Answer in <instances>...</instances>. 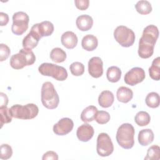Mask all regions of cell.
I'll return each instance as SVG.
<instances>
[{
	"label": "cell",
	"mask_w": 160,
	"mask_h": 160,
	"mask_svg": "<svg viewBox=\"0 0 160 160\" xmlns=\"http://www.w3.org/2000/svg\"><path fill=\"white\" fill-rule=\"evenodd\" d=\"M135 8L138 12L141 14H148L152 11L151 3L148 1H139L135 5Z\"/></svg>",
	"instance_id": "obj_28"
},
{
	"label": "cell",
	"mask_w": 160,
	"mask_h": 160,
	"mask_svg": "<svg viewBox=\"0 0 160 160\" xmlns=\"http://www.w3.org/2000/svg\"><path fill=\"white\" fill-rule=\"evenodd\" d=\"M154 138V135L151 129H142L138 134V142L143 146H146L151 144Z\"/></svg>",
	"instance_id": "obj_17"
},
{
	"label": "cell",
	"mask_w": 160,
	"mask_h": 160,
	"mask_svg": "<svg viewBox=\"0 0 160 160\" xmlns=\"http://www.w3.org/2000/svg\"><path fill=\"white\" fill-rule=\"evenodd\" d=\"M135 130L133 126L129 123H124L118 129L116 141L119 145L124 149H129L134 144Z\"/></svg>",
	"instance_id": "obj_2"
},
{
	"label": "cell",
	"mask_w": 160,
	"mask_h": 160,
	"mask_svg": "<svg viewBox=\"0 0 160 160\" xmlns=\"http://www.w3.org/2000/svg\"><path fill=\"white\" fill-rule=\"evenodd\" d=\"M98 112V109L94 106H89L86 107L81 114V119L84 122H89L92 121Z\"/></svg>",
	"instance_id": "obj_21"
},
{
	"label": "cell",
	"mask_w": 160,
	"mask_h": 160,
	"mask_svg": "<svg viewBox=\"0 0 160 160\" xmlns=\"http://www.w3.org/2000/svg\"><path fill=\"white\" fill-rule=\"evenodd\" d=\"M106 77L109 81L116 82L119 81L121 77V71L117 66H111L108 68L106 72Z\"/></svg>",
	"instance_id": "obj_24"
},
{
	"label": "cell",
	"mask_w": 160,
	"mask_h": 160,
	"mask_svg": "<svg viewBox=\"0 0 160 160\" xmlns=\"http://www.w3.org/2000/svg\"><path fill=\"white\" fill-rule=\"evenodd\" d=\"M40 34L38 23L34 24L31 29L29 32L24 38L22 40V46L24 48L32 49L36 48L41 38Z\"/></svg>",
	"instance_id": "obj_10"
},
{
	"label": "cell",
	"mask_w": 160,
	"mask_h": 160,
	"mask_svg": "<svg viewBox=\"0 0 160 160\" xmlns=\"http://www.w3.org/2000/svg\"><path fill=\"white\" fill-rule=\"evenodd\" d=\"M158 36L159 30L155 25L150 24L144 29L142 35L139 41L138 55L140 58L147 59L153 54Z\"/></svg>",
	"instance_id": "obj_1"
},
{
	"label": "cell",
	"mask_w": 160,
	"mask_h": 160,
	"mask_svg": "<svg viewBox=\"0 0 160 160\" xmlns=\"http://www.w3.org/2000/svg\"><path fill=\"white\" fill-rule=\"evenodd\" d=\"M38 28L41 37L51 36L54 31V25L49 21H44L38 23Z\"/></svg>",
	"instance_id": "obj_23"
},
{
	"label": "cell",
	"mask_w": 160,
	"mask_h": 160,
	"mask_svg": "<svg viewBox=\"0 0 160 160\" xmlns=\"http://www.w3.org/2000/svg\"><path fill=\"white\" fill-rule=\"evenodd\" d=\"M69 69L72 75L79 76L84 72V66L80 62H74L70 65Z\"/></svg>",
	"instance_id": "obj_31"
},
{
	"label": "cell",
	"mask_w": 160,
	"mask_h": 160,
	"mask_svg": "<svg viewBox=\"0 0 160 160\" xmlns=\"http://www.w3.org/2000/svg\"><path fill=\"white\" fill-rule=\"evenodd\" d=\"M38 71L42 76H51L60 81H64L68 78V72L64 67L52 63L44 62L41 64L38 68Z\"/></svg>",
	"instance_id": "obj_6"
},
{
	"label": "cell",
	"mask_w": 160,
	"mask_h": 160,
	"mask_svg": "<svg viewBox=\"0 0 160 160\" xmlns=\"http://www.w3.org/2000/svg\"><path fill=\"white\" fill-rule=\"evenodd\" d=\"M42 160H47V159H53V160H58V155L56 152L52 151H49L45 152L42 158Z\"/></svg>",
	"instance_id": "obj_36"
},
{
	"label": "cell",
	"mask_w": 160,
	"mask_h": 160,
	"mask_svg": "<svg viewBox=\"0 0 160 160\" xmlns=\"http://www.w3.org/2000/svg\"><path fill=\"white\" fill-rule=\"evenodd\" d=\"M11 51L9 48L5 44H0V61H5L9 56Z\"/></svg>",
	"instance_id": "obj_34"
},
{
	"label": "cell",
	"mask_w": 160,
	"mask_h": 160,
	"mask_svg": "<svg viewBox=\"0 0 160 160\" xmlns=\"http://www.w3.org/2000/svg\"><path fill=\"white\" fill-rule=\"evenodd\" d=\"M9 22L8 15L3 12H0V25L1 26H6Z\"/></svg>",
	"instance_id": "obj_37"
},
{
	"label": "cell",
	"mask_w": 160,
	"mask_h": 160,
	"mask_svg": "<svg viewBox=\"0 0 160 160\" xmlns=\"http://www.w3.org/2000/svg\"><path fill=\"white\" fill-rule=\"evenodd\" d=\"M41 102L42 105L49 109L56 108L59 102V96L51 82H45L42 84L41 92Z\"/></svg>",
	"instance_id": "obj_3"
},
{
	"label": "cell",
	"mask_w": 160,
	"mask_h": 160,
	"mask_svg": "<svg viewBox=\"0 0 160 160\" xmlns=\"http://www.w3.org/2000/svg\"><path fill=\"white\" fill-rule=\"evenodd\" d=\"M29 18L28 15L22 11L15 12L12 16V24L11 31L13 34L19 36L26 31L28 28Z\"/></svg>",
	"instance_id": "obj_8"
},
{
	"label": "cell",
	"mask_w": 160,
	"mask_h": 160,
	"mask_svg": "<svg viewBox=\"0 0 160 160\" xmlns=\"http://www.w3.org/2000/svg\"><path fill=\"white\" fill-rule=\"evenodd\" d=\"M89 74L94 78H100L103 74V62L99 57H92L88 62Z\"/></svg>",
	"instance_id": "obj_13"
},
{
	"label": "cell",
	"mask_w": 160,
	"mask_h": 160,
	"mask_svg": "<svg viewBox=\"0 0 160 160\" xmlns=\"http://www.w3.org/2000/svg\"><path fill=\"white\" fill-rule=\"evenodd\" d=\"M61 41L65 48L71 49L76 46L78 39L75 33L72 31H66L62 34Z\"/></svg>",
	"instance_id": "obj_15"
},
{
	"label": "cell",
	"mask_w": 160,
	"mask_h": 160,
	"mask_svg": "<svg viewBox=\"0 0 160 160\" xmlns=\"http://www.w3.org/2000/svg\"><path fill=\"white\" fill-rule=\"evenodd\" d=\"M96 150L98 154L102 157L109 156L114 151L113 143L107 133L101 132L98 135Z\"/></svg>",
	"instance_id": "obj_9"
},
{
	"label": "cell",
	"mask_w": 160,
	"mask_h": 160,
	"mask_svg": "<svg viewBox=\"0 0 160 160\" xmlns=\"http://www.w3.org/2000/svg\"><path fill=\"white\" fill-rule=\"evenodd\" d=\"M114 97L113 93L108 90L102 91L98 97L99 104L104 108L111 106L114 102Z\"/></svg>",
	"instance_id": "obj_18"
},
{
	"label": "cell",
	"mask_w": 160,
	"mask_h": 160,
	"mask_svg": "<svg viewBox=\"0 0 160 160\" xmlns=\"http://www.w3.org/2000/svg\"><path fill=\"white\" fill-rule=\"evenodd\" d=\"M76 24L80 31H86L92 28L93 25V19L89 15L82 14L77 18Z\"/></svg>",
	"instance_id": "obj_16"
},
{
	"label": "cell",
	"mask_w": 160,
	"mask_h": 160,
	"mask_svg": "<svg viewBox=\"0 0 160 160\" xmlns=\"http://www.w3.org/2000/svg\"><path fill=\"white\" fill-rule=\"evenodd\" d=\"M74 4L76 7L79 10H86L88 8L89 5V0H75Z\"/></svg>",
	"instance_id": "obj_35"
},
{
	"label": "cell",
	"mask_w": 160,
	"mask_h": 160,
	"mask_svg": "<svg viewBox=\"0 0 160 160\" xmlns=\"http://www.w3.org/2000/svg\"><path fill=\"white\" fill-rule=\"evenodd\" d=\"M0 124L1 128L2 127L4 124L9 123L12 121V116L10 112V108H8L7 106L0 107Z\"/></svg>",
	"instance_id": "obj_29"
},
{
	"label": "cell",
	"mask_w": 160,
	"mask_h": 160,
	"mask_svg": "<svg viewBox=\"0 0 160 160\" xmlns=\"http://www.w3.org/2000/svg\"><path fill=\"white\" fill-rule=\"evenodd\" d=\"M10 112L12 117L16 119H31L37 116L39 108L33 103H29L24 106L15 104L11 107Z\"/></svg>",
	"instance_id": "obj_5"
},
{
	"label": "cell",
	"mask_w": 160,
	"mask_h": 160,
	"mask_svg": "<svg viewBox=\"0 0 160 160\" xmlns=\"http://www.w3.org/2000/svg\"><path fill=\"white\" fill-rule=\"evenodd\" d=\"M0 158L1 159H8L12 155V149L11 146L8 144H2L1 146Z\"/></svg>",
	"instance_id": "obj_33"
},
{
	"label": "cell",
	"mask_w": 160,
	"mask_h": 160,
	"mask_svg": "<svg viewBox=\"0 0 160 160\" xmlns=\"http://www.w3.org/2000/svg\"><path fill=\"white\" fill-rule=\"evenodd\" d=\"M114 37L116 41L122 47L131 46L135 41L134 31L125 26H119L114 31Z\"/></svg>",
	"instance_id": "obj_7"
},
{
	"label": "cell",
	"mask_w": 160,
	"mask_h": 160,
	"mask_svg": "<svg viewBox=\"0 0 160 160\" xmlns=\"http://www.w3.org/2000/svg\"><path fill=\"white\" fill-rule=\"evenodd\" d=\"M0 107H3V106H7L8 103V96H6V94L3 92L0 93Z\"/></svg>",
	"instance_id": "obj_38"
},
{
	"label": "cell",
	"mask_w": 160,
	"mask_h": 160,
	"mask_svg": "<svg viewBox=\"0 0 160 160\" xmlns=\"http://www.w3.org/2000/svg\"><path fill=\"white\" fill-rule=\"evenodd\" d=\"M98 45L97 38L92 34H87L83 37L81 41L82 48L88 51H94Z\"/></svg>",
	"instance_id": "obj_19"
},
{
	"label": "cell",
	"mask_w": 160,
	"mask_h": 160,
	"mask_svg": "<svg viewBox=\"0 0 160 160\" xmlns=\"http://www.w3.org/2000/svg\"><path fill=\"white\" fill-rule=\"evenodd\" d=\"M74 122L69 118H63L61 119L53 126V132L59 136H64L69 133L73 129Z\"/></svg>",
	"instance_id": "obj_12"
},
{
	"label": "cell",
	"mask_w": 160,
	"mask_h": 160,
	"mask_svg": "<svg viewBox=\"0 0 160 160\" xmlns=\"http://www.w3.org/2000/svg\"><path fill=\"white\" fill-rule=\"evenodd\" d=\"M151 121L150 115L146 111H139L137 112L134 117L135 122L139 126H145L149 124Z\"/></svg>",
	"instance_id": "obj_26"
},
{
	"label": "cell",
	"mask_w": 160,
	"mask_h": 160,
	"mask_svg": "<svg viewBox=\"0 0 160 160\" xmlns=\"http://www.w3.org/2000/svg\"><path fill=\"white\" fill-rule=\"evenodd\" d=\"M116 97L119 102L127 103L132 99L133 97V92L129 88L121 86L117 90Z\"/></svg>",
	"instance_id": "obj_20"
},
{
	"label": "cell",
	"mask_w": 160,
	"mask_h": 160,
	"mask_svg": "<svg viewBox=\"0 0 160 160\" xmlns=\"http://www.w3.org/2000/svg\"><path fill=\"white\" fill-rule=\"evenodd\" d=\"M159 95L156 92H149L146 97L145 102L146 105L151 108H156L159 106Z\"/></svg>",
	"instance_id": "obj_27"
},
{
	"label": "cell",
	"mask_w": 160,
	"mask_h": 160,
	"mask_svg": "<svg viewBox=\"0 0 160 160\" xmlns=\"http://www.w3.org/2000/svg\"><path fill=\"white\" fill-rule=\"evenodd\" d=\"M94 133V131L92 126L88 123H85L78 128L76 135L79 141L88 142L93 137Z\"/></svg>",
	"instance_id": "obj_14"
},
{
	"label": "cell",
	"mask_w": 160,
	"mask_h": 160,
	"mask_svg": "<svg viewBox=\"0 0 160 160\" xmlns=\"http://www.w3.org/2000/svg\"><path fill=\"white\" fill-rule=\"evenodd\" d=\"M146 74L144 70L139 67H134L124 75V82L130 86H135L143 81Z\"/></svg>",
	"instance_id": "obj_11"
},
{
	"label": "cell",
	"mask_w": 160,
	"mask_h": 160,
	"mask_svg": "<svg viewBox=\"0 0 160 160\" xmlns=\"http://www.w3.org/2000/svg\"><path fill=\"white\" fill-rule=\"evenodd\" d=\"M110 114L108 112L105 111H98L94 119L99 124H104L109 122L110 120Z\"/></svg>",
	"instance_id": "obj_32"
},
{
	"label": "cell",
	"mask_w": 160,
	"mask_h": 160,
	"mask_svg": "<svg viewBox=\"0 0 160 160\" xmlns=\"http://www.w3.org/2000/svg\"><path fill=\"white\" fill-rule=\"evenodd\" d=\"M35 61L36 56L32 50L23 48L11 57L9 64L13 69H20L26 66L33 64Z\"/></svg>",
	"instance_id": "obj_4"
},
{
	"label": "cell",
	"mask_w": 160,
	"mask_h": 160,
	"mask_svg": "<svg viewBox=\"0 0 160 160\" xmlns=\"http://www.w3.org/2000/svg\"><path fill=\"white\" fill-rule=\"evenodd\" d=\"M149 74L151 79L155 81L160 79V58L157 57L152 62L149 68Z\"/></svg>",
	"instance_id": "obj_22"
},
{
	"label": "cell",
	"mask_w": 160,
	"mask_h": 160,
	"mask_svg": "<svg viewBox=\"0 0 160 160\" xmlns=\"http://www.w3.org/2000/svg\"><path fill=\"white\" fill-rule=\"evenodd\" d=\"M66 52L60 48H53L50 52V58L55 62L60 63L64 62L66 59Z\"/></svg>",
	"instance_id": "obj_25"
},
{
	"label": "cell",
	"mask_w": 160,
	"mask_h": 160,
	"mask_svg": "<svg viewBox=\"0 0 160 160\" xmlns=\"http://www.w3.org/2000/svg\"><path fill=\"white\" fill-rule=\"evenodd\" d=\"M160 159V148L158 145H152L147 151L145 160H159Z\"/></svg>",
	"instance_id": "obj_30"
}]
</instances>
